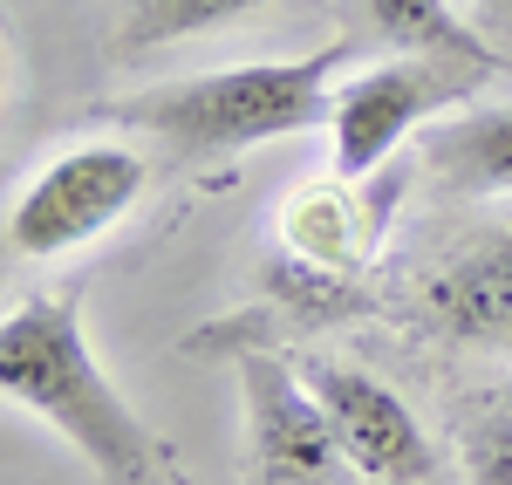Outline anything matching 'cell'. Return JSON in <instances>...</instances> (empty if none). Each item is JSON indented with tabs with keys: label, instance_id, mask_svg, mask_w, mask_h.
Returning <instances> with one entry per match:
<instances>
[{
	"label": "cell",
	"instance_id": "6da1fadb",
	"mask_svg": "<svg viewBox=\"0 0 512 485\" xmlns=\"http://www.w3.org/2000/svg\"><path fill=\"white\" fill-rule=\"evenodd\" d=\"M342 62H349V41H335L321 55H294V62H239V69H205V76H171L158 89L96 103V117L151 137L171 164H226L274 137L321 130L335 110Z\"/></svg>",
	"mask_w": 512,
	"mask_h": 485
},
{
	"label": "cell",
	"instance_id": "7a4b0ae2",
	"mask_svg": "<svg viewBox=\"0 0 512 485\" xmlns=\"http://www.w3.org/2000/svg\"><path fill=\"white\" fill-rule=\"evenodd\" d=\"M0 390H7V404L55 424L103 485L144 479L164 458L151 424L123 404V390L110 383V369L96 363V349L82 335V287L28 294L21 308H7V322H0Z\"/></svg>",
	"mask_w": 512,
	"mask_h": 485
},
{
	"label": "cell",
	"instance_id": "3957f363",
	"mask_svg": "<svg viewBox=\"0 0 512 485\" xmlns=\"http://www.w3.org/2000/svg\"><path fill=\"white\" fill-rule=\"evenodd\" d=\"M151 171H158L151 151L123 137H89L55 151L7 205V260L48 267L62 253H82L151 192Z\"/></svg>",
	"mask_w": 512,
	"mask_h": 485
},
{
	"label": "cell",
	"instance_id": "277c9868",
	"mask_svg": "<svg viewBox=\"0 0 512 485\" xmlns=\"http://www.w3.org/2000/svg\"><path fill=\"white\" fill-rule=\"evenodd\" d=\"M198 356H233L239 369V410H246V485H328L349 458L328 424L321 397L308 390L301 363H287L267 335H192Z\"/></svg>",
	"mask_w": 512,
	"mask_h": 485
},
{
	"label": "cell",
	"instance_id": "5b68a950",
	"mask_svg": "<svg viewBox=\"0 0 512 485\" xmlns=\"http://www.w3.org/2000/svg\"><path fill=\"white\" fill-rule=\"evenodd\" d=\"M485 82H492L485 69L437 62V55H390V62L349 76L342 89H335V110H328L335 171H342V178H369L410 130H424L431 117L472 103Z\"/></svg>",
	"mask_w": 512,
	"mask_h": 485
},
{
	"label": "cell",
	"instance_id": "8992f818",
	"mask_svg": "<svg viewBox=\"0 0 512 485\" xmlns=\"http://www.w3.org/2000/svg\"><path fill=\"white\" fill-rule=\"evenodd\" d=\"M308 390L321 397L335 438H342V458H349L355 479L369 485H424L437 472V445L431 431L417 424V410L396 397L376 369L349 363V356H294Z\"/></svg>",
	"mask_w": 512,
	"mask_h": 485
},
{
	"label": "cell",
	"instance_id": "52a82bcc",
	"mask_svg": "<svg viewBox=\"0 0 512 485\" xmlns=\"http://www.w3.org/2000/svg\"><path fill=\"white\" fill-rule=\"evenodd\" d=\"M410 315L458 349L512 356V219L431 253L410 287Z\"/></svg>",
	"mask_w": 512,
	"mask_h": 485
},
{
	"label": "cell",
	"instance_id": "ba28073f",
	"mask_svg": "<svg viewBox=\"0 0 512 485\" xmlns=\"http://www.w3.org/2000/svg\"><path fill=\"white\" fill-rule=\"evenodd\" d=\"M403 192H410V171H383V178L335 171L321 185H301L280 212V253L315 267V274H335V281H362L390 240Z\"/></svg>",
	"mask_w": 512,
	"mask_h": 485
},
{
	"label": "cell",
	"instance_id": "9c48e42d",
	"mask_svg": "<svg viewBox=\"0 0 512 485\" xmlns=\"http://www.w3.org/2000/svg\"><path fill=\"white\" fill-rule=\"evenodd\" d=\"M424 164L451 199H512V103H465L424 130Z\"/></svg>",
	"mask_w": 512,
	"mask_h": 485
},
{
	"label": "cell",
	"instance_id": "30bf717a",
	"mask_svg": "<svg viewBox=\"0 0 512 485\" xmlns=\"http://www.w3.org/2000/svg\"><path fill=\"white\" fill-rule=\"evenodd\" d=\"M355 7L376 28V41H390L396 55H437V62H465V69H485V76L506 69V55L478 35L451 0H355Z\"/></svg>",
	"mask_w": 512,
	"mask_h": 485
},
{
	"label": "cell",
	"instance_id": "8fae6325",
	"mask_svg": "<svg viewBox=\"0 0 512 485\" xmlns=\"http://www.w3.org/2000/svg\"><path fill=\"white\" fill-rule=\"evenodd\" d=\"M274 0H123L117 14V55H151V48H171V41L212 35V28H233V21H253L267 14Z\"/></svg>",
	"mask_w": 512,
	"mask_h": 485
},
{
	"label": "cell",
	"instance_id": "7c38bea8",
	"mask_svg": "<svg viewBox=\"0 0 512 485\" xmlns=\"http://www.w3.org/2000/svg\"><path fill=\"white\" fill-rule=\"evenodd\" d=\"M458 451H465V485H512V390L465 417Z\"/></svg>",
	"mask_w": 512,
	"mask_h": 485
},
{
	"label": "cell",
	"instance_id": "4fadbf2b",
	"mask_svg": "<svg viewBox=\"0 0 512 485\" xmlns=\"http://www.w3.org/2000/svg\"><path fill=\"white\" fill-rule=\"evenodd\" d=\"M130 485H185V472H178V458H171V451H164L158 465H151V472H144V479H130Z\"/></svg>",
	"mask_w": 512,
	"mask_h": 485
},
{
	"label": "cell",
	"instance_id": "5bb4252c",
	"mask_svg": "<svg viewBox=\"0 0 512 485\" xmlns=\"http://www.w3.org/2000/svg\"><path fill=\"white\" fill-rule=\"evenodd\" d=\"M472 7H478L485 28H506V35H512V0H472Z\"/></svg>",
	"mask_w": 512,
	"mask_h": 485
}]
</instances>
